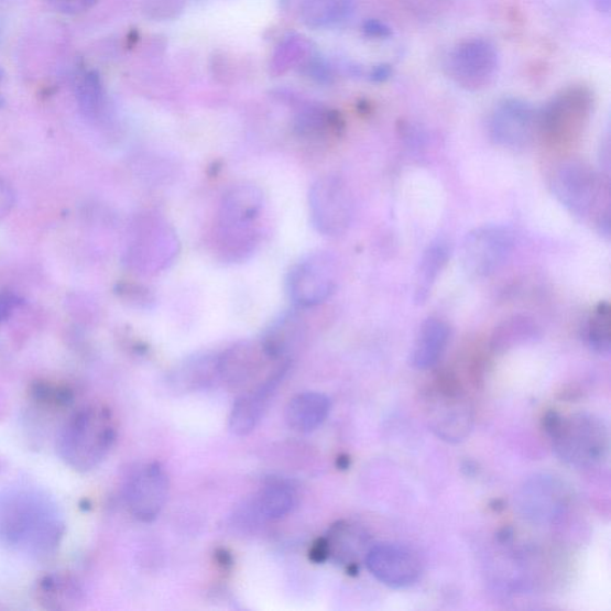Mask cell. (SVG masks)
Listing matches in <instances>:
<instances>
[{
    "mask_svg": "<svg viewBox=\"0 0 611 611\" xmlns=\"http://www.w3.org/2000/svg\"><path fill=\"white\" fill-rule=\"evenodd\" d=\"M64 522L48 495L18 488L0 493V544L28 556L47 557L59 546Z\"/></svg>",
    "mask_w": 611,
    "mask_h": 611,
    "instance_id": "cell-1",
    "label": "cell"
},
{
    "mask_svg": "<svg viewBox=\"0 0 611 611\" xmlns=\"http://www.w3.org/2000/svg\"><path fill=\"white\" fill-rule=\"evenodd\" d=\"M263 207V193L253 184L239 183L223 194L218 215L216 246L225 262H244L259 248Z\"/></svg>",
    "mask_w": 611,
    "mask_h": 611,
    "instance_id": "cell-2",
    "label": "cell"
},
{
    "mask_svg": "<svg viewBox=\"0 0 611 611\" xmlns=\"http://www.w3.org/2000/svg\"><path fill=\"white\" fill-rule=\"evenodd\" d=\"M116 438V425L110 412L102 406H84L63 425L56 450L73 470L89 472L107 458Z\"/></svg>",
    "mask_w": 611,
    "mask_h": 611,
    "instance_id": "cell-3",
    "label": "cell"
},
{
    "mask_svg": "<svg viewBox=\"0 0 611 611\" xmlns=\"http://www.w3.org/2000/svg\"><path fill=\"white\" fill-rule=\"evenodd\" d=\"M552 189L560 204L579 218L597 216L601 232L609 236L608 190L594 170L580 161L561 163L552 176Z\"/></svg>",
    "mask_w": 611,
    "mask_h": 611,
    "instance_id": "cell-4",
    "label": "cell"
},
{
    "mask_svg": "<svg viewBox=\"0 0 611 611\" xmlns=\"http://www.w3.org/2000/svg\"><path fill=\"white\" fill-rule=\"evenodd\" d=\"M549 437L557 457L567 465L589 468L601 465L609 452L605 423L588 412L561 417Z\"/></svg>",
    "mask_w": 611,
    "mask_h": 611,
    "instance_id": "cell-5",
    "label": "cell"
},
{
    "mask_svg": "<svg viewBox=\"0 0 611 611\" xmlns=\"http://www.w3.org/2000/svg\"><path fill=\"white\" fill-rule=\"evenodd\" d=\"M592 106V95L588 89L574 87L563 90L543 110H538V135L554 148L572 145L585 132Z\"/></svg>",
    "mask_w": 611,
    "mask_h": 611,
    "instance_id": "cell-6",
    "label": "cell"
},
{
    "mask_svg": "<svg viewBox=\"0 0 611 611\" xmlns=\"http://www.w3.org/2000/svg\"><path fill=\"white\" fill-rule=\"evenodd\" d=\"M499 51L491 41L481 37L460 42L451 50L446 62L449 78L468 91L489 88L499 76Z\"/></svg>",
    "mask_w": 611,
    "mask_h": 611,
    "instance_id": "cell-7",
    "label": "cell"
},
{
    "mask_svg": "<svg viewBox=\"0 0 611 611\" xmlns=\"http://www.w3.org/2000/svg\"><path fill=\"white\" fill-rule=\"evenodd\" d=\"M338 263L328 251L305 255L291 270L287 290L292 302L303 308L315 307L334 294L338 284Z\"/></svg>",
    "mask_w": 611,
    "mask_h": 611,
    "instance_id": "cell-8",
    "label": "cell"
},
{
    "mask_svg": "<svg viewBox=\"0 0 611 611\" xmlns=\"http://www.w3.org/2000/svg\"><path fill=\"white\" fill-rule=\"evenodd\" d=\"M309 215L316 230L329 237L345 234L352 220V197L346 182L324 176L314 183L308 196Z\"/></svg>",
    "mask_w": 611,
    "mask_h": 611,
    "instance_id": "cell-9",
    "label": "cell"
},
{
    "mask_svg": "<svg viewBox=\"0 0 611 611\" xmlns=\"http://www.w3.org/2000/svg\"><path fill=\"white\" fill-rule=\"evenodd\" d=\"M515 247V233L503 225H485L468 233L462 246L467 273L488 277L499 272Z\"/></svg>",
    "mask_w": 611,
    "mask_h": 611,
    "instance_id": "cell-10",
    "label": "cell"
},
{
    "mask_svg": "<svg viewBox=\"0 0 611 611\" xmlns=\"http://www.w3.org/2000/svg\"><path fill=\"white\" fill-rule=\"evenodd\" d=\"M489 130L497 145L524 149L538 135V110L520 98H505L494 107Z\"/></svg>",
    "mask_w": 611,
    "mask_h": 611,
    "instance_id": "cell-11",
    "label": "cell"
},
{
    "mask_svg": "<svg viewBox=\"0 0 611 611\" xmlns=\"http://www.w3.org/2000/svg\"><path fill=\"white\" fill-rule=\"evenodd\" d=\"M168 493V479L164 468L153 462L139 468L124 485V501L131 514L141 522L159 517Z\"/></svg>",
    "mask_w": 611,
    "mask_h": 611,
    "instance_id": "cell-12",
    "label": "cell"
},
{
    "mask_svg": "<svg viewBox=\"0 0 611 611\" xmlns=\"http://www.w3.org/2000/svg\"><path fill=\"white\" fill-rule=\"evenodd\" d=\"M365 565L383 586L406 589L416 585L422 575L417 554L406 546L379 544L367 552Z\"/></svg>",
    "mask_w": 611,
    "mask_h": 611,
    "instance_id": "cell-13",
    "label": "cell"
},
{
    "mask_svg": "<svg viewBox=\"0 0 611 611\" xmlns=\"http://www.w3.org/2000/svg\"><path fill=\"white\" fill-rule=\"evenodd\" d=\"M178 249V239L172 227L157 216L149 217L140 226L134 264L145 274H160L174 263Z\"/></svg>",
    "mask_w": 611,
    "mask_h": 611,
    "instance_id": "cell-14",
    "label": "cell"
},
{
    "mask_svg": "<svg viewBox=\"0 0 611 611\" xmlns=\"http://www.w3.org/2000/svg\"><path fill=\"white\" fill-rule=\"evenodd\" d=\"M438 392L429 408L430 428L447 443H462L473 429L472 408L449 382Z\"/></svg>",
    "mask_w": 611,
    "mask_h": 611,
    "instance_id": "cell-15",
    "label": "cell"
},
{
    "mask_svg": "<svg viewBox=\"0 0 611 611\" xmlns=\"http://www.w3.org/2000/svg\"><path fill=\"white\" fill-rule=\"evenodd\" d=\"M220 380L232 388L251 386L265 369L273 363H282L270 358L261 340L241 342L227 349L218 357Z\"/></svg>",
    "mask_w": 611,
    "mask_h": 611,
    "instance_id": "cell-16",
    "label": "cell"
},
{
    "mask_svg": "<svg viewBox=\"0 0 611 611\" xmlns=\"http://www.w3.org/2000/svg\"><path fill=\"white\" fill-rule=\"evenodd\" d=\"M566 491L556 477L539 476L527 482L519 495L523 517L534 522H547L560 514Z\"/></svg>",
    "mask_w": 611,
    "mask_h": 611,
    "instance_id": "cell-17",
    "label": "cell"
},
{
    "mask_svg": "<svg viewBox=\"0 0 611 611\" xmlns=\"http://www.w3.org/2000/svg\"><path fill=\"white\" fill-rule=\"evenodd\" d=\"M287 365H283L273 375L255 386L252 391L241 395L236 401L231 417L230 426L233 434L237 436H247L252 433L255 425L261 421L264 411L272 400L280 382L286 375Z\"/></svg>",
    "mask_w": 611,
    "mask_h": 611,
    "instance_id": "cell-18",
    "label": "cell"
},
{
    "mask_svg": "<svg viewBox=\"0 0 611 611\" xmlns=\"http://www.w3.org/2000/svg\"><path fill=\"white\" fill-rule=\"evenodd\" d=\"M305 334L303 318L288 312L270 325L260 340L270 358L279 362H290L291 354L301 347Z\"/></svg>",
    "mask_w": 611,
    "mask_h": 611,
    "instance_id": "cell-19",
    "label": "cell"
},
{
    "mask_svg": "<svg viewBox=\"0 0 611 611\" xmlns=\"http://www.w3.org/2000/svg\"><path fill=\"white\" fill-rule=\"evenodd\" d=\"M450 330L447 323L438 318L426 319L416 336L411 350L412 367L426 371L443 358L449 342Z\"/></svg>",
    "mask_w": 611,
    "mask_h": 611,
    "instance_id": "cell-20",
    "label": "cell"
},
{
    "mask_svg": "<svg viewBox=\"0 0 611 611\" xmlns=\"http://www.w3.org/2000/svg\"><path fill=\"white\" fill-rule=\"evenodd\" d=\"M331 402L328 396L317 392L298 394L286 410V422L297 433H310L328 418Z\"/></svg>",
    "mask_w": 611,
    "mask_h": 611,
    "instance_id": "cell-21",
    "label": "cell"
},
{
    "mask_svg": "<svg viewBox=\"0 0 611 611\" xmlns=\"http://www.w3.org/2000/svg\"><path fill=\"white\" fill-rule=\"evenodd\" d=\"M450 250L447 241L438 239L422 255L415 279V303L423 305L428 301L435 283L449 261Z\"/></svg>",
    "mask_w": 611,
    "mask_h": 611,
    "instance_id": "cell-22",
    "label": "cell"
},
{
    "mask_svg": "<svg viewBox=\"0 0 611 611\" xmlns=\"http://www.w3.org/2000/svg\"><path fill=\"white\" fill-rule=\"evenodd\" d=\"M297 132L312 140L338 138L345 130V121L334 110L310 108L301 113L296 123Z\"/></svg>",
    "mask_w": 611,
    "mask_h": 611,
    "instance_id": "cell-23",
    "label": "cell"
},
{
    "mask_svg": "<svg viewBox=\"0 0 611 611\" xmlns=\"http://www.w3.org/2000/svg\"><path fill=\"white\" fill-rule=\"evenodd\" d=\"M217 380H220L218 357H203L183 365L173 382L177 390L186 392L206 389Z\"/></svg>",
    "mask_w": 611,
    "mask_h": 611,
    "instance_id": "cell-24",
    "label": "cell"
},
{
    "mask_svg": "<svg viewBox=\"0 0 611 611\" xmlns=\"http://www.w3.org/2000/svg\"><path fill=\"white\" fill-rule=\"evenodd\" d=\"M610 305L601 303L591 312L582 337H585L587 345L597 353L608 354L611 348V317Z\"/></svg>",
    "mask_w": 611,
    "mask_h": 611,
    "instance_id": "cell-25",
    "label": "cell"
},
{
    "mask_svg": "<svg viewBox=\"0 0 611 611\" xmlns=\"http://www.w3.org/2000/svg\"><path fill=\"white\" fill-rule=\"evenodd\" d=\"M349 11V0H306L303 18L312 28H324L345 20Z\"/></svg>",
    "mask_w": 611,
    "mask_h": 611,
    "instance_id": "cell-26",
    "label": "cell"
},
{
    "mask_svg": "<svg viewBox=\"0 0 611 611\" xmlns=\"http://www.w3.org/2000/svg\"><path fill=\"white\" fill-rule=\"evenodd\" d=\"M76 98L80 111L89 119L101 116L105 106V89L101 76L88 70L78 80Z\"/></svg>",
    "mask_w": 611,
    "mask_h": 611,
    "instance_id": "cell-27",
    "label": "cell"
},
{
    "mask_svg": "<svg viewBox=\"0 0 611 611\" xmlns=\"http://www.w3.org/2000/svg\"><path fill=\"white\" fill-rule=\"evenodd\" d=\"M294 504V493L287 485L275 482L260 493L258 500L259 514L266 520H279L286 516Z\"/></svg>",
    "mask_w": 611,
    "mask_h": 611,
    "instance_id": "cell-28",
    "label": "cell"
},
{
    "mask_svg": "<svg viewBox=\"0 0 611 611\" xmlns=\"http://www.w3.org/2000/svg\"><path fill=\"white\" fill-rule=\"evenodd\" d=\"M536 326L527 318L515 317L505 321L493 337V349L495 351L506 350L517 343L535 337Z\"/></svg>",
    "mask_w": 611,
    "mask_h": 611,
    "instance_id": "cell-29",
    "label": "cell"
},
{
    "mask_svg": "<svg viewBox=\"0 0 611 611\" xmlns=\"http://www.w3.org/2000/svg\"><path fill=\"white\" fill-rule=\"evenodd\" d=\"M42 601L47 604L48 608L55 604L54 608H64L63 604L70 603L77 599V588L64 578H47L45 582H42L41 591Z\"/></svg>",
    "mask_w": 611,
    "mask_h": 611,
    "instance_id": "cell-30",
    "label": "cell"
},
{
    "mask_svg": "<svg viewBox=\"0 0 611 611\" xmlns=\"http://www.w3.org/2000/svg\"><path fill=\"white\" fill-rule=\"evenodd\" d=\"M46 2L64 15H80L90 10L97 0H46Z\"/></svg>",
    "mask_w": 611,
    "mask_h": 611,
    "instance_id": "cell-31",
    "label": "cell"
},
{
    "mask_svg": "<svg viewBox=\"0 0 611 611\" xmlns=\"http://www.w3.org/2000/svg\"><path fill=\"white\" fill-rule=\"evenodd\" d=\"M15 201V195L9 184L0 178V220L6 218Z\"/></svg>",
    "mask_w": 611,
    "mask_h": 611,
    "instance_id": "cell-32",
    "label": "cell"
},
{
    "mask_svg": "<svg viewBox=\"0 0 611 611\" xmlns=\"http://www.w3.org/2000/svg\"><path fill=\"white\" fill-rule=\"evenodd\" d=\"M309 558L312 561L321 564L330 558V547L328 539L319 538L318 542L312 547L309 552Z\"/></svg>",
    "mask_w": 611,
    "mask_h": 611,
    "instance_id": "cell-33",
    "label": "cell"
},
{
    "mask_svg": "<svg viewBox=\"0 0 611 611\" xmlns=\"http://www.w3.org/2000/svg\"><path fill=\"white\" fill-rule=\"evenodd\" d=\"M363 31L371 37H389L391 35L390 28L379 21H368L364 24Z\"/></svg>",
    "mask_w": 611,
    "mask_h": 611,
    "instance_id": "cell-34",
    "label": "cell"
},
{
    "mask_svg": "<svg viewBox=\"0 0 611 611\" xmlns=\"http://www.w3.org/2000/svg\"><path fill=\"white\" fill-rule=\"evenodd\" d=\"M391 76V68L389 66L382 65L375 67L372 74V79L375 81H385Z\"/></svg>",
    "mask_w": 611,
    "mask_h": 611,
    "instance_id": "cell-35",
    "label": "cell"
},
{
    "mask_svg": "<svg viewBox=\"0 0 611 611\" xmlns=\"http://www.w3.org/2000/svg\"><path fill=\"white\" fill-rule=\"evenodd\" d=\"M513 530L505 528L499 534L500 543H509L511 538H513Z\"/></svg>",
    "mask_w": 611,
    "mask_h": 611,
    "instance_id": "cell-36",
    "label": "cell"
},
{
    "mask_svg": "<svg viewBox=\"0 0 611 611\" xmlns=\"http://www.w3.org/2000/svg\"><path fill=\"white\" fill-rule=\"evenodd\" d=\"M349 466H350V459L348 457H340L338 459V467L340 468V470H347Z\"/></svg>",
    "mask_w": 611,
    "mask_h": 611,
    "instance_id": "cell-37",
    "label": "cell"
},
{
    "mask_svg": "<svg viewBox=\"0 0 611 611\" xmlns=\"http://www.w3.org/2000/svg\"><path fill=\"white\" fill-rule=\"evenodd\" d=\"M4 79H6L4 70L3 68H0V87H2Z\"/></svg>",
    "mask_w": 611,
    "mask_h": 611,
    "instance_id": "cell-38",
    "label": "cell"
}]
</instances>
